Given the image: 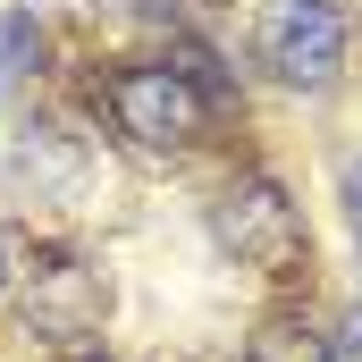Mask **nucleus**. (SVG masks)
I'll list each match as a JSON object with an SVG mask.
<instances>
[{"label":"nucleus","instance_id":"nucleus-1","mask_svg":"<svg viewBox=\"0 0 362 362\" xmlns=\"http://www.w3.org/2000/svg\"><path fill=\"white\" fill-rule=\"evenodd\" d=\"M253 51L278 85H329L346 68V8L337 0H262Z\"/></svg>","mask_w":362,"mask_h":362},{"label":"nucleus","instance_id":"nucleus-2","mask_svg":"<svg viewBox=\"0 0 362 362\" xmlns=\"http://www.w3.org/2000/svg\"><path fill=\"white\" fill-rule=\"evenodd\" d=\"M211 228H219V245H228L236 262H253V270H286V262L303 253V219H295L286 185H270V177H236L219 194Z\"/></svg>","mask_w":362,"mask_h":362},{"label":"nucleus","instance_id":"nucleus-3","mask_svg":"<svg viewBox=\"0 0 362 362\" xmlns=\"http://www.w3.org/2000/svg\"><path fill=\"white\" fill-rule=\"evenodd\" d=\"M101 312H110V278L93 270L85 253H42V262L25 270V329H34V337L76 346V337L101 329Z\"/></svg>","mask_w":362,"mask_h":362},{"label":"nucleus","instance_id":"nucleus-4","mask_svg":"<svg viewBox=\"0 0 362 362\" xmlns=\"http://www.w3.org/2000/svg\"><path fill=\"white\" fill-rule=\"evenodd\" d=\"M110 118L135 144L169 152V144H185L202 127V85L177 76V68H127V76H110Z\"/></svg>","mask_w":362,"mask_h":362},{"label":"nucleus","instance_id":"nucleus-5","mask_svg":"<svg viewBox=\"0 0 362 362\" xmlns=\"http://www.w3.org/2000/svg\"><path fill=\"white\" fill-rule=\"evenodd\" d=\"M245 362H329V337H312L303 320H270V329L245 346Z\"/></svg>","mask_w":362,"mask_h":362},{"label":"nucleus","instance_id":"nucleus-6","mask_svg":"<svg viewBox=\"0 0 362 362\" xmlns=\"http://www.w3.org/2000/svg\"><path fill=\"white\" fill-rule=\"evenodd\" d=\"M25 59H34V17H8L0 25V76H17Z\"/></svg>","mask_w":362,"mask_h":362},{"label":"nucleus","instance_id":"nucleus-7","mask_svg":"<svg viewBox=\"0 0 362 362\" xmlns=\"http://www.w3.org/2000/svg\"><path fill=\"white\" fill-rule=\"evenodd\" d=\"M329 362H362V312H354V320H346V337L329 346Z\"/></svg>","mask_w":362,"mask_h":362}]
</instances>
